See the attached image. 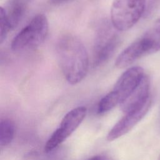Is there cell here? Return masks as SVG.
<instances>
[{
	"mask_svg": "<svg viewBox=\"0 0 160 160\" xmlns=\"http://www.w3.org/2000/svg\"><path fill=\"white\" fill-rule=\"evenodd\" d=\"M119 101L114 91H111L105 95L99 102L97 108L98 114L106 113L119 104Z\"/></svg>",
	"mask_w": 160,
	"mask_h": 160,
	"instance_id": "8fae6325",
	"label": "cell"
},
{
	"mask_svg": "<svg viewBox=\"0 0 160 160\" xmlns=\"http://www.w3.org/2000/svg\"><path fill=\"white\" fill-rule=\"evenodd\" d=\"M144 69L140 66H134L125 71L119 78L112 91L117 95L121 104L137 89L144 76Z\"/></svg>",
	"mask_w": 160,
	"mask_h": 160,
	"instance_id": "8992f818",
	"label": "cell"
},
{
	"mask_svg": "<svg viewBox=\"0 0 160 160\" xmlns=\"http://www.w3.org/2000/svg\"><path fill=\"white\" fill-rule=\"evenodd\" d=\"M56 54L66 81L71 84L81 82L89 68V57L82 42L72 34H64L58 41Z\"/></svg>",
	"mask_w": 160,
	"mask_h": 160,
	"instance_id": "6da1fadb",
	"label": "cell"
},
{
	"mask_svg": "<svg viewBox=\"0 0 160 160\" xmlns=\"http://www.w3.org/2000/svg\"><path fill=\"white\" fill-rule=\"evenodd\" d=\"M69 1H71V0H50V1L54 4H60V3L68 2Z\"/></svg>",
	"mask_w": 160,
	"mask_h": 160,
	"instance_id": "4fadbf2b",
	"label": "cell"
},
{
	"mask_svg": "<svg viewBox=\"0 0 160 160\" xmlns=\"http://www.w3.org/2000/svg\"><path fill=\"white\" fill-rule=\"evenodd\" d=\"M101 160H110L109 158H104V157H101Z\"/></svg>",
	"mask_w": 160,
	"mask_h": 160,
	"instance_id": "9a60e30c",
	"label": "cell"
},
{
	"mask_svg": "<svg viewBox=\"0 0 160 160\" xmlns=\"http://www.w3.org/2000/svg\"><path fill=\"white\" fill-rule=\"evenodd\" d=\"M9 31H11V28L9 26V24L5 18L4 13L2 11L0 10V40L1 43H2L6 38Z\"/></svg>",
	"mask_w": 160,
	"mask_h": 160,
	"instance_id": "7c38bea8",
	"label": "cell"
},
{
	"mask_svg": "<svg viewBox=\"0 0 160 160\" xmlns=\"http://www.w3.org/2000/svg\"><path fill=\"white\" fill-rule=\"evenodd\" d=\"M119 43V36L106 24L99 29L93 50V66L102 65L114 53Z\"/></svg>",
	"mask_w": 160,
	"mask_h": 160,
	"instance_id": "5b68a950",
	"label": "cell"
},
{
	"mask_svg": "<svg viewBox=\"0 0 160 160\" xmlns=\"http://www.w3.org/2000/svg\"><path fill=\"white\" fill-rule=\"evenodd\" d=\"M15 125L9 119H3L0 122V146L1 148L9 144L14 139Z\"/></svg>",
	"mask_w": 160,
	"mask_h": 160,
	"instance_id": "30bf717a",
	"label": "cell"
},
{
	"mask_svg": "<svg viewBox=\"0 0 160 160\" xmlns=\"http://www.w3.org/2000/svg\"><path fill=\"white\" fill-rule=\"evenodd\" d=\"M86 112L87 109L84 106H79L69 111L62 118L59 127L47 141L44 151L49 152L64 142L82 122Z\"/></svg>",
	"mask_w": 160,
	"mask_h": 160,
	"instance_id": "277c9868",
	"label": "cell"
},
{
	"mask_svg": "<svg viewBox=\"0 0 160 160\" xmlns=\"http://www.w3.org/2000/svg\"><path fill=\"white\" fill-rule=\"evenodd\" d=\"M26 4L22 0H9L0 10L4 13L11 30L21 21L26 11Z\"/></svg>",
	"mask_w": 160,
	"mask_h": 160,
	"instance_id": "9c48e42d",
	"label": "cell"
},
{
	"mask_svg": "<svg viewBox=\"0 0 160 160\" xmlns=\"http://www.w3.org/2000/svg\"><path fill=\"white\" fill-rule=\"evenodd\" d=\"M49 29L48 19L45 15L39 14L14 38L11 49L14 52H22L33 49L40 46L45 40Z\"/></svg>",
	"mask_w": 160,
	"mask_h": 160,
	"instance_id": "7a4b0ae2",
	"label": "cell"
},
{
	"mask_svg": "<svg viewBox=\"0 0 160 160\" xmlns=\"http://www.w3.org/2000/svg\"><path fill=\"white\" fill-rule=\"evenodd\" d=\"M151 104L149 103L141 109L124 113V116L111 129L107 135V139L112 141L128 133L146 114Z\"/></svg>",
	"mask_w": 160,
	"mask_h": 160,
	"instance_id": "52a82bcc",
	"label": "cell"
},
{
	"mask_svg": "<svg viewBox=\"0 0 160 160\" xmlns=\"http://www.w3.org/2000/svg\"><path fill=\"white\" fill-rule=\"evenodd\" d=\"M88 160H101V156H93V157L88 159Z\"/></svg>",
	"mask_w": 160,
	"mask_h": 160,
	"instance_id": "5bb4252c",
	"label": "cell"
},
{
	"mask_svg": "<svg viewBox=\"0 0 160 160\" xmlns=\"http://www.w3.org/2000/svg\"><path fill=\"white\" fill-rule=\"evenodd\" d=\"M158 160H160V154H159V158H158Z\"/></svg>",
	"mask_w": 160,
	"mask_h": 160,
	"instance_id": "2e32d148",
	"label": "cell"
},
{
	"mask_svg": "<svg viewBox=\"0 0 160 160\" xmlns=\"http://www.w3.org/2000/svg\"><path fill=\"white\" fill-rule=\"evenodd\" d=\"M138 39L143 48L145 56L160 51V17Z\"/></svg>",
	"mask_w": 160,
	"mask_h": 160,
	"instance_id": "ba28073f",
	"label": "cell"
},
{
	"mask_svg": "<svg viewBox=\"0 0 160 160\" xmlns=\"http://www.w3.org/2000/svg\"><path fill=\"white\" fill-rule=\"evenodd\" d=\"M146 0H113L111 9L112 26L120 31L131 28L142 16Z\"/></svg>",
	"mask_w": 160,
	"mask_h": 160,
	"instance_id": "3957f363",
	"label": "cell"
}]
</instances>
